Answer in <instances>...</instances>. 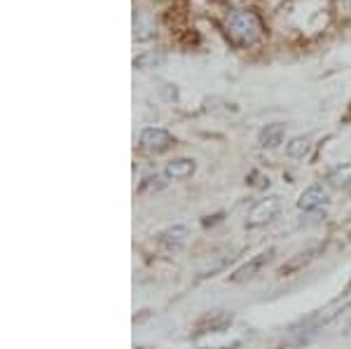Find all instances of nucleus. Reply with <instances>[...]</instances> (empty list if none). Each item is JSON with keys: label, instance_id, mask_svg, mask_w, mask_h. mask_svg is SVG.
<instances>
[{"label": "nucleus", "instance_id": "1", "mask_svg": "<svg viewBox=\"0 0 351 349\" xmlns=\"http://www.w3.org/2000/svg\"><path fill=\"white\" fill-rule=\"evenodd\" d=\"M225 28L237 45H256L265 36L263 21L253 10H232L225 19Z\"/></svg>", "mask_w": 351, "mask_h": 349}, {"label": "nucleus", "instance_id": "2", "mask_svg": "<svg viewBox=\"0 0 351 349\" xmlns=\"http://www.w3.org/2000/svg\"><path fill=\"white\" fill-rule=\"evenodd\" d=\"M281 209V200L279 197H267V200H260L256 206L248 213V228H260V225H267L269 221H274L276 213Z\"/></svg>", "mask_w": 351, "mask_h": 349}, {"label": "nucleus", "instance_id": "3", "mask_svg": "<svg viewBox=\"0 0 351 349\" xmlns=\"http://www.w3.org/2000/svg\"><path fill=\"white\" fill-rule=\"evenodd\" d=\"M141 145H143L148 153H164L173 145V136L162 127H148L141 134Z\"/></svg>", "mask_w": 351, "mask_h": 349}, {"label": "nucleus", "instance_id": "4", "mask_svg": "<svg viewBox=\"0 0 351 349\" xmlns=\"http://www.w3.org/2000/svg\"><path fill=\"white\" fill-rule=\"evenodd\" d=\"M328 204V190L324 185H311L298 200L300 211H319Z\"/></svg>", "mask_w": 351, "mask_h": 349}, {"label": "nucleus", "instance_id": "5", "mask_svg": "<svg viewBox=\"0 0 351 349\" xmlns=\"http://www.w3.org/2000/svg\"><path fill=\"white\" fill-rule=\"evenodd\" d=\"M188 234H190L188 225H173V228H167L160 232V244L164 246V249L176 251L188 241Z\"/></svg>", "mask_w": 351, "mask_h": 349}, {"label": "nucleus", "instance_id": "6", "mask_svg": "<svg viewBox=\"0 0 351 349\" xmlns=\"http://www.w3.org/2000/svg\"><path fill=\"white\" fill-rule=\"evenodd\" d=\"M269 258H271V251L258 253V256H256V258H251V261H248L246 265L237 269L234 277H232V281H246V279H253V277H256V274L260 272V269L267 265Z\"/></svg>", "mask_w": 351, "mask_h": 349}, {"label": "nucleus", "instance_id": "7", "mask_svg": "<svg viewBox=\"0 0 351 349\" xmlns=\"http://www.w3.org/2000/svg\"><path fill=\"white\" fill-rule=\"evenodd\" d=\"M134 36L136 40H150L155 36V24L150 21V14L143 12V10L134 12Z\"/></svg>", "mask_w": 351, "mask_h": 349}, {"label": "nucleus", "instance_id": "8", "mask_svg": "<svg viewBox=\"0 0 351 349\" xmlns=\"http://www.w3.org/2000/svg\"><path fill=\"white\" fill-rule=\"evenodd\" d=\"M284 132H286V127L281 125V122L267 125L263 129V134H260V145H263V148H276V145L284 141Z\"/></svg>", "mask_w": 351, "mask_h": 349}, {"label": "nucleus", "instance_id": "9", "mask_svg": "<svg viewBox=\"0 0 351 349\" xmlns=\"http://www.w3.org/2000/svg\"><path fill=\"white\" fill-rule=\"evenodd\" d=\"M195 173V162L192 160H185V157H180V160H173L167 165V176L169 178H176V181H180V178H188Z\"/></svg>", "mask_w": 351, "mask_h": 349}, {"label": "nucleus", "instance_id": "10", "mask_svg": "<svg viewBox=\"0 0 351 349\" xmlns=\"http://www.w3.org/2000/svg\"><path fill=\"white\" fill-rule=\"evenodd\" d=\"M311 150V141L307 136H298L293 139L291 143L286 145V153L291 157H295V160H300V157H304Z\"/></svg>", "mask_w": 351, "mask_h": 349}, {"label": "nucleus", "instance_id": "11", "mask_svg": "<svg viewBox=\"0 0 351 349\" xmlns=\"http://www.w3.org/2000/svg\"><path fill=\"white\" fill-rule=\"evenodd\" d=\"M230 322H232L230 314H225V312H213V319H211V317H206V319L202 322V324H208V328L204 330V333H208V330H211V333H220V330H223Z\"/></svg>", "mask_w": 351, "mask_h": 349}, {"label": "nucleus", "instance_id": "12", "mask_svg": "<svg viewBox=\"0 0 351 349\" xmlns=\"http://www.w3.org/2000/svg\"><path fill=\"white\" fill-rule=\"evenodd\" d=\"M164 61L162 54H155V52H148V54H141L134 59V66L141 71H148V69H155V66H160Z\"/></svg>", "mask_w": 351, "mask_h": 349}, {"label": "nucleus", "instance_id": "13", "mask_svg": "<svg viewBox=\"0 0 351 349\" xmlns=\"http://www.w3.org/2000/svg\"><path fill=\"white\" fill-rule=\"evenodd\" d=\"M330 181L335 185H351V167H337L330 173Z\"/></svg>", "mask_w": 351, "mask_h": 349}, {"label": "nucleus", "instance_id": "14", "mask_svg": "<svg viewBox=\"0 0 351 349\" xmlns=\"http://www.w3.org/2000/svg\"><path fill=\"white\" fill-rule=\"evenodd\" d=\"M347 317H351V305L347 307ZM349 322H351V319H347V322H342V314H337V317H335V324L339 326V330H344V328H347Z\"/></svg>", "mask_w": 351, "mask_h": 349}, {"label": "nucleus", "instance_id": "15", "mask_svg": "<svg viewBox=\"0 0 351 349\" xmlns=\"http://www.w3.org/2000/svg\"><path fill=\"white\" fill-rule=\"evenodd\" d=\"M199 349H230V347H199Z\"/></svg>", "mask_w": 351, "mask_h": 349}, {"label": "nucleus", "instance_id": "16", "mask_svg": "<svg viewBox=\"0 0 351 349\" xmlns=\"http://www.w3.org/2000/svg\"><path fill=\"white\" fill-rule=\"evenodd\" d=\"M349 5H351V0H349Z\"/></svg>", "mask_w": 351, "mask_h": 349}]
</instances>
